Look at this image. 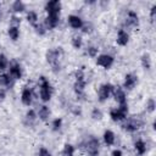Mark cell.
Instances as JSON below:
<instances>
[{"label": "cell", "mask_w": 156, "mask_h": 156, "mask_svg": "<svg viewBox=\"0 0 156 156\" xmlns=\"http://www.w3.org/2000/svg\"><path fill=\"white\" fill-rule=\"evenodd\" d=\"M134 147H135V150H136V152H138L139 155H144V154L146 152V144H145V141L141 140V139H139V140L135 141Z\"/></svg>", "instance_id": "cell-22"}, {"label": "cell", "mask_w": 156, "mask_h": 156, "mask_svg": "<svg viewBox=\"0 0 156 156\" xmlns=\"http://www.w3.org/2000/svg\"><path fill=\"white\" fill-rule=\"evenodd\" d=\"M21 101L23 105L26 106H30L32 105V101H33V94H32V90L29 88H24L22 90V94H21Z\"/></svg>", "instance_id": "cell-14"}, {"label": "cell", "mask_w": 156, "mask_h": 156, "mask_svg": "<svg viewBox=\"0 0 156 156\" xmlns=\"http://www.w3.org/2000/svg\"><path fill=\"white\" fill-rule=\"evenodd\" d=\"M111 156H122V151H121V150H118V149H116V150H113V151H112Z\"/></svg>", "instance_id": "cell-41"}, {"label": "cell", "mask_w": 156, "mask_h": 156, "mask_svg": "<svg viewBox=\"0 0 156 156\" xmlns=\"http://www.w3.org/2000/svg\"><path fill=\"white\" fill-rule=\"evenodd\" d=\"M71 41H72V45H73L74 49H80L82 43H83V39H82L80 35H73Z\"/></svg>", "instance_id": "cell-28"}, {"label": "cell", "mask_w": 156, "mask_h": 156, "mask_svg": "<svg viewBox=\"0 0 156 156\" xmlns=\"http://www.w3.org/2000/svg\"><path fill=\"white\" fill-rule=\"evenodd\" d=\"M7 33H9L10 39H12V40H17L20 37V29L17 27H9Z\"/></svg>", "instance_id": "cell-25"}, {"label": "cell", "mask_w": 156, "mask_h": 156, "mask_svg": "<svg viewBox=\"0 0 156 156\" xmlns=\"http://www.w3.org/2000/svg\"><path fill=\"white\" fill-rule=\"evenodd\" d=\"M45 10L48 12V15H60V10H61V2L57 0H52L46 2L45 5Z\"/></svg>", "instance_id": "cell-11"}, {"label": "cell", "mask_w": 156, "mask_h": 156, "mask_svg": "<svg viewBox=\"0 0 156 156\" xmlns=\"http://www.w3.org/2000/svg\"><path fill=\"white\" fill-rule=\"evenodd\" d=\"M141 65L145 69H150L151 67V58H150V55L149 54H144L141 56Z\"/></svg>", "instance_id": "cell-27"}, {"label": "cell", "mask_w": 156, "mask_h": 156, "mask_svg": "<svg viewBox=\"0 0 156 156\" xmlns=\"http://www.w3.org/2000/svg\"><path fill=\"white\" fill-rule=\"evenodd\" d=\"M37 116H38V117H39V119H41L43 122L48 121V119H49V116H50V110H49V107H48L46 105L40 106V107H39V110H38Z\"/></svg>", "instance_id": "cell-19"}, {"label": "cell", "mask_w": 156, "mask_h": 156, "mask_svg": "<svg viewBox=\"0 0 156 156\" xmlns=\"http://www.w3.org/2000/svg\"><path fill=\"white\" fill-rule=\"evenodd\" d=\"M82 32L83 33H85V34H90L91 32H93V29H94V26H93V23L91 22H83V26H82Z\"/></svg>", "instance_id": "cell-29"}, {"label": "cell", "mask_w": 156, "mask_h": 156, "mask_svg": "<svg viewBox=\"0 0 156 156\" xmlns=\"http://www.w3.org/2000/svg\"><path fill=\"white\" fill-rule=\"evenodd\" d=\"M9 66V60L4 54H0V71H5L7 69Z\"/></svg>", "instance_id": "cell-30"}, {"label": "cell", "mask_w": 156, "mask_h": 156, "mask_svg": "<svg viewBox=\"0 0 156 156\" xmlns=\"http://www.w3.org/2000/svg\"><path fill=\"white\" fill-rule=\"evenodd\" d=\"M13 83H15V80L9 74H6V73H1L0 74V88H4V87L12 88Z\"/></svg>", "instance_id": "cell-17"}, {"label": "cell", "mask_w": 156, "mask_h": 156, "mask_svg": "<svg viewBox=\"0 0 156 156\" xmlns=\"http://www.w3.org/2000/svg\"><path fill=\"white\" fill-rule=\"evenodd\" d=\"M98 48H95V46H89V48H87V52H88V55L90 56V57H96L98 56Z\"/></svg>", "instance_id": "cell-36"}, {"label": "cell", "mask_w": 156, "mask_h": 156, "mask_svg": "<svg viewBox=\"0 0 156 156\" xmlns=\"http://www.w3.org/2000/svg\"><path fill=\"white\" fill-rule=\"evenodd\" d=\"M34 29H35V33L39 34V35H44L46 33V28L44 27L43 23H39V24H35L34 26Z\"/></svg>", "instance_id": "cell-32"}, {"label": "cell", "mask_w": 156, "mask_h": 156, "mask_svg": "<svg viewBox=\"0 0 156 156\" xmlns=\"http://www.w3.org/2000/svg\"><path fill=\"white\" fill-rule=\"evenodd\" d=\"M37 117L38 116H37V113H35L34 110H28L27 113H26V117H24V123L27 126H33V123L35 122Z\"/></svg>", "instance_id": "cell-20"}, {"label": "cell", "mask_w": 156, "mask_h": 156, "mask_svg": "<svg viewBox=\"0 0 156 156\" xmlns=\"http://www.w3.org/2000/svg\"><path fill=\"white\" fill-rule=\"evenodd\" d=\"M67 20H68V24H69V27L73 28V29H80L82 26H83V20H82L79 16L69 15Z\"/></svg>", "instance_id": "cell-15"}, {"label": "cell", "mask_w": 156, "mask_h": 156, "mask_svg": "<svg viewBox=\"0 0 156 156\" xmlns=\"http://www.w3.org/2000/svg\"><path fill=\"white\" fill-rule=\"evenodd\" d=\"M6 98V90L5 88H0V100H4Z\"/></svg>", "instance_id": "cell-39"}, {"label": "cell", "mask_w": 156, "mask_h": 156, "mask_svg": "<svg viewBox=\"0 0 156 156\" xmlns=\"http://www.w3.org/2000/svg\"><path fill=\"white\" fill-rule=\"evenodd\" d=\"M73 89H74L78 98H83L84 96V89H85V80H76Z\"/></svg>", "instance_id": "cell-18"}, {"label": "cell", "mask_w": 156, "mask_h": 156, "mask_svg": "<svg viewBox=\"0 0 156 156\" xmlns=\"http://www.w3.org/2000/svg\"><path fill=\"white\" fill-rule=\"evenodd\" d=\"M143 127V121L135 116L128 118L123 124H122V128L126 130V132H129V133H133L135 130H138L139 128Z\"/></svg>", "instance_id": "cell-4"}, {"label": "cell", "mask_w": 156, "mask_h": 156, "mask_svg": "<svg viewBox=\"0 0 156 156\" xmlns=\"http://www.w3.org/2000/svg\"><path fill=\"white\" fill-rule=\"evenodd\" d=\"M60 48L58 49H49L46 51V61L52 66L54 72L60 71V63H58V58H60Z\"/></svg>", "instance_id": "cell-3"}, {"label": "cell", "mask_w": 156, "mask_h": 156, "mask_svg": "<svg viewBox=\"0 0 156 156\" xmlns=\"http://www.w3.org/2000/svg\"><path fill=\"white\" fill-rule=\"evenodd\" d=\"M83 149L87 151L89 156H99V147H100V141L95 136H90L87 141L83 144Z\"/></svg>", "instance_id": "cell-2"}, {"label": "cell", "mask_w": 156, "mask_h": 156, "mask_svg": "<svg viewBox=\"0 0 156 156\" xmlns=\"http://www.w3.org/2000/svg\"><path fill=\"white\" fill-rule=\"evenodd\" d=\"M58 21H60V15H48L46 18L44 20V27L46 28V30L49 29H54L57 27L58 24Z\"/></svg>", "instance_id": "cell-10"}, {"label": "cell", "mask_w": 156, "mask_h": 156, "mask_svg": "<svg viewBox=\"0 0 156 156\" xmlns=\"http://www.w3.org/2000/svg\"><path fill=\"white\" fill-rule=\"evenodd\" d=\"M155 107H156V102H155V100H154L152 98L147 99V101H146V110H147L149 112H152V111L155 110Z\"/></svg>", "instance_id": "cell-34"}, {"label": "cell", "mask_w": 156, "mask_h": 156, "mask_svg": "<svg viewBox=\"0 0 156 156\" xmlns=\"http://www.w3.org/2000/svg\"><path fill=\"white\" fill-rule=\"evenodd\" d=\"M91 117H93V119H95V121H100V119H102L104 115H102V112H101L100 108L95 107V108L91 111Z\"/></svg>", "instance_id": "cell-31"}, {"label": "cell", "mask_w": 156, "mask_h": 156, "mask_svg": "<svg viewBox=\"0 0 156 156\" xmlns=\"http://www.w3.org/2000/svg\"><path fill=\"white\" fill-rule=\"evenodd\" d=\"M138 23H139L138 15L134 11H129L128 15H127V18L124 21V27H127V28H134V27L138 26Z\"/></svg>", "instance_id": "cell-13"}, {"label": "cell", "mask_w": 156, "mask_h": 156, "mask_svg": "<svg viewBox=\"0 0 156 156\" xmlns=\"http://www.w3.org/2000/svg\"><path fill=\"white\" fill-rule=\"evenodd\" d=\"M102 138H104V141L106 145H113L115 144L116 136H115V133L112 130H105Z\"/></svg>", "instance_id": "cell-21"}, {"label": "cell", "mask_w": 156, "mask_h": 156, "mask_svg": "<svg viewBox=\"0 0 156 156\" xmlns=\"http://www.w3.org/2000/svg\"><path fill=\"white\" fill-rule=\"evenodd\" d=\"M138 83V77L134 73H128L124 77V82H123V88L127 90H132L135 84Z\"/></svg>", "instance_id": "cell-12"}, {"label": "cell", "mask_w": 156, "mask_h": 156, "mask_svg": "<svg viewBox=\"0 0 156 156\" xmlns=\"http://www.w3.org/2000/svg\"><path fill=\"white\" fill-rule=\"evenodd\" d=\"M9 76H10L13 80H17V79H21V78H22V69H21L20 63H18L16 60L11 61V63H10Z\"/></svg>", "instance_id": "cell-8"}, {"label": "cell", "mask_w": 156, "mask_h": 156, "mask_svg": "<svg viewBox=\"0 0 156 156\" xmlns=\"http://www.w3.org/2000/svg\"><path fill=\"white\" fill-rule=\"evenodd\" d=\"M155 13H156V5H154L151 7V12H150V16H151V20L155 18Z\"/></svg>", "instance_id": "cell-40"}, {"label": "cell", "mask_w": 156, "mask_h": 156, "mask_svg": "<svg viewBox=\"0 0 156 156\" xmlns=\"http://www.w3.org/2000/svg\"><path fill=\"white\" fill-rule=\"evenodd\" d=\"M74 154V146L71 144H65L62 149V156H73Z\"/></svg>", "instance_id": "cell-26"}, {"label": "cell", "mask_w": 156, "mask_h": 156, "mask_svg": "<svg viewBox=\"0 0 156 156\" xmlns=\"http://www.w3.org/2000/svg\"><path fill=\"white\" fill-rule=\"evenodd\" d=\"M112 94H113V98L115 100L117 101V104L119 106H123V105H127V98H126V93L124 90L121 88V87H113L112 89Z\"/></svg>", "instance_id": "cell-9"}, {"label": "cell", "mask_w": 156, "mask_h": 156, "mask_svg": "<svg viewBox=\"0 0 156 156\" xmlns=\"http://www.w3.org/2000/svg\"><path fill=\"white\" fill-rule=\"evenodd\" d=\"M76 80H84V73L82 69H78L76 72Z\"/></svg>", "instance_id": "cell-37"}, {"label": "cell", "mask_w": 156, "mask_h": 156, "mask_svg": "<svg viewBox=\"0 0 156 156\" xmlns=\"http://www.w3.org/2000/svg\"><path fill=\"white\" fill-rule=\"evenodd\" d=\"M117 44L121 45V46H124L128 44L129 41V34L124 30V29H119L118 33H117V39H116Z\"/></svg>", "instance_id": "cell-16"}, {"label": "cell", "mask_w": 156, "mask_h": 156, "mask_svg": "<svg viewBox=\"0 0 156 156\" xmlns=\"http://www.w3.org/2000/svg\"><path fill=\"white\" fill-rule=\"evenodd\" d=\"M26 10V5L24 2H22L21 0H16L13 4H12V11L16 12V13H20V12H23Z\"/></svg>", "instance_id": "cell-23"}, {"label": "cell", "mask_w": 156, "mask_h": 156, "mask_svg": "<svg viewBox=\"0 0 156 156\" xmlns=\"http://www.w3.org/2000/svg\"><path fill=\"white\" fill-rule=\"evenodd\" d=\"M21 24V18L17 17V16H11V20H10V27H17Z\"/></svg>", "instance_id": "cell-35"}, {"label": "cell", "mask_w": 156, "mask_h": 156, "mask_svg": "<svg viewBox=\"0 0 156 156\" xmlns=\"http://www.w3.org/2000/svg\"><path fill=\"white\" fill-rule=\"evenodd\" d=\"M0 7H1V4H0Z\"/></svg>", "instance_id": "cell-42"}, {"label": "cell", "mask_w": 156, "mask_h": 156, "mask_svg": "<svg viewBox=\"0 0 156 156\" xmlns=\"http://www.w3.org/2000/svg\"><path fill=\"white\" fill-rule=\"evenodd\" d=\"M61 126H62V119H61V118H55V119L52 121V123H51V127H52V130H55V132H57V130H60V128H61Z\"/></svg>", "instance_id": "cell-33"}, {"label": "cell", "mask_w": 156, "mask_h": 156, "mask_svg": "<svg viewBox=\"0 0 156 156\" xmlns=\"http://www.w3.org/2000/svg\"><path fill=\"white\" fill-rule=\"evenodd\" d=\"M39 156H51V155H50L49 150H46L45 147H40V150H39Z\"/></svg>", "instance_id": "cell-38"}, {"label": "cell", "mask_w": 156, "mask_h": 156, "mask_svg": "<svg viewBox=\"0 0 156 156\" xmlns=\"http://www.w3.org/2000/svg\"><path fill=\"white\" fill-rule=\"evenodd\" d=\"M113 61H115V58H113L111 55H108V54H102V55H99V56H98V58H96V65L104 67L105 69H108V68L112 67Z\"/></svg>", "instance_id": "cell-7"}, {"label": "cell", "mask_w": 156, "mask_h": 156, "mask_svg": "<svg viewBox=\"0 0 156 156\" xmlns=\"http://www.w3.org/2000/svg\"><path fill=\"white\" fill-rule=\"evenodd\" d=\"M112 89H113V85L110 84V83H104L99 87V90H98V98H99V101L100 102H104L108 99V96L112 94Z\"/></svg>", "instance_id": "cell-6"}, {"label": "cell", "mask_w": 156, "mask_h": 156, "mask_svg": "<svg viewBox=\"0 0 156 156\" xmlns=\"http://www.w3.org/2000/svg\"><path fill=\"white\" fill-rule=\"evenodd\" d=\"M51 94H52V88H51L49 80L44 76H41L39 78V96H40V100L44 101V102H48L51 99Z\"/></svg>", "instance_id": "cell-1"}, {"label": "cell", "mask_w": 156, "mask_h": 156, "mask_svg": "<svg viewBox=\"0 0 156 156\" xmlns=\"http://www.w3.org/2000/svg\"><path fill=\"white\" fill-rule=\"evenodd\" d=\"M127 113H128V105H123V106H118L116 108H112L110 111V117L112 121L119 122V121L126 119Z\"/></svg>", "instance_id": "cell-5"}, {"label": "cell", "mask_w": 156, "mask_h": 156, "mask_svg": "<svg viewBox=\"0 0 156 156\" xmlns=\"http://www.w3.org/2000/svg\"><path fill=\"white\" fill-rule=\"evenodd\" d=\"M27 21H28L29 24H32L33 27H34L35 24H38V15H37V12H34V11L27 12Z\"/></svg>", "instance_id": "cell-24"}]
</instances>
